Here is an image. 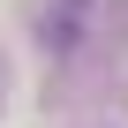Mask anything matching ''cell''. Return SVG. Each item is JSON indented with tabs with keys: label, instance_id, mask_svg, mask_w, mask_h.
Wrapping results in <instances>:
<instances>
[{
	"label": "cell",
	"instance_id": "1",
	"mask_svg": "<svg viewBox=\"0 0 128 128\" xmlns=\"http://www.w3.org/2000/svg\"><path fill=\"white\" fill-rule=\"evenodd\" d=\"M83 15H90V0H53V8L38 15V38H45L53 53H68V45H76V30H83Z\"/></svg>",
	"mask_w": 128,
	"mask_h": 128
}]
</instances>
